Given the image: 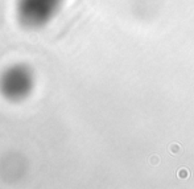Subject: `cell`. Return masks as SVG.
<instances>
[{"instance_id":"cell-1","label":"cell","mask_w":194,"mask_h":189,"mask_svg":"<svg viewBox=\"0 0 194 189\" xmlns=\"http://www.w3.org/2000/svg\"><path fill=\"white\" fill-rule=\"evenodd\" d=\"M62 0H19L17 15L21 24L29 28H40L48 24L58 12Z\"/></svg>"},{"instance_id":"cell-2","label":"cell","mask_w":194,"mask_h":189,"mask_svg":"<svg viewBox=\"0 0 194 189\" xmlns=\"http://www.w3.org/2000/svg\"><path fill=\"white\" fill-rule=\"evenodd\" d=\"M33 75L26 66L15 65L5 70L0 77V91L7 99L20 101L31 93Z\"/></svg>"}]
</instances>
